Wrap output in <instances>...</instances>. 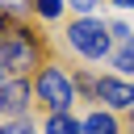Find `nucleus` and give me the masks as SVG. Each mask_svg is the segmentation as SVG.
Wrapping results in <instances>:
<instances>
[{
	"mask_svg": "<svg viewBox=\"0 0 134 134\" xmlns=\"http://www.w3.org/2000/svg\"><path fill=\"white\" fill-rule=\"evenodd\" d=\"M0 67L13 71V75L38 67V38L29 29H17L8 13L0 17Z\"/></svg>",
	"mask_w": 134,
	"mask_h": 134,
	"instance_id": "1",
	"label": "nucleus"
},
{
	"mask_svg": "<svg viewBox=\"0 0 134 134\" xmlns=\"http://www.w3.org/2000/svg\"><path fill=\"white\" fill-rule=\"evenodd\" d=\"M34 92H38V100H42L50 113H67L71 100H75V80H71L63 67L46 63V67L38 71V80H34Z\"/></svg>",
	"mask_w": 134,
	"mask_h": 134,
	"instance_id": "2",
	"label": "nucleus"
},
{
	"mask_svg": "<svg viewBox=\"0 0 134 134\" xmlns=\"http://www.w3.org/2000/svg\"><path fill=\"white\" fill-rule=\"evenodd\" d=\"M109 25L105 21H92V17H80V21H71L67 25V42L84 54V59H105L109 54Z\"/></svg>",
	"mask_w": 134,
	"mask_h": 134,
	"instance_id": "3",
	"label": "nucleus"
},
{
	"mask_svg": "<svg viewBox=\"0 0 134 134\" xmlns=\"http://www.w3.org/2000/svg\"><path fill=\"white\" fill-rule=\"evenodd\" d=\"M29 100H34V88H29V80H4L0 84V113L4 117H25V109H29Z\"/></svg>",
	"mask_w": 134,
	"mask_h": 134,
	"instance_id": "4",
	"label": "nucleus"
},
{
	"mask_svg": "<svg viewBox=\"0 0 134 134\" xmlns=\"http://www.w3.org/2000/svg\"><path fill=\"white\" fill-rule=\"evenodd\" d=\"M92 92H96V100H105V105H109V113H113V109H134V84H126V80L100 75Z\"/></svg>",
	"mask_w": 134,
	"mask_h": 134,
	"instance_id": "5",
	"label": "nucleus"
},
{
	"mask_svg": "<svg viewBox=\"0 0 134 134\" xmlns=\"http://www.w3.org/2000/svg\"><path fill=\"white\" fill-rule=\"evenodd\" d=\"M80 134H121V126H117V117H113L109 109H92V113L80 121Z\"/></svg>",
	"mask_w": 134,
	"mask_h": 134,
	"instance_id": "6",
	"label": "nucleus"
},
{
	"mask_svg": "<svg viewBox=\"0 0 134 134\" xmlns=\"http://www.w3.org/2000/svg\"><path fill=\"white\" fill-rule=\"evenodd\" d=\"M46 134H80V121L71 113H50L46 117Z\"/></svg>",
	"mask_w": 134,
	"mask_h": 134,
	"instance_id": "7",
	"label": "nucleus"
},
{
	"mask_svg": "<svg viewBox=\"0 0 134 134\" xmlns=\"http://www.w3.org/2000/svg\"><path fill=\"white\" fill-rule=\"evenodd\" d=\"M113 67H117V71H126V75H134V38L117 46V54H113Z\"/></svg>",
	"mask_w": 134,
	"mask_h": 134,
	"instance_id": "8",
	"label": "nucleus"
},
{
	"mask_svg": "<svg viewBox=\"0 0 134 134\" xmlns=\"http://www.w3.org/2000/svg\"><path fill=\"white\" fill-rule=\"evenodd\" d=\"M34 8H38V17H46V21H54V17L63 13V0H34Z\"/></svg>",
	"mask_w": 134,
	"mask_h": 134,
	"instance_id": "9",
	"label": "nucleus"
},
{
	"mask_svg": "<svg viewBox=\"0 0 134 134\" xmlns=\"http://www.w3.org/2000/svg\"><path fill=\"white\" fill-rule=\"evenodd\" d=\"M0 134H34V121H25V117H17V121H4V126H0Z\"/></svg>",
	"mask_w": 134,
	"mask_h": 134,
	"instance_id": "10",
	"label": "nucleus"
},
{
	"mask_svg": "<svg viewBox=\"0 0 134 134\" xmlns=\"http://www.w3.org/2000/svg\"><path fill=\"white\" fill-rule=\"evenodd\" d=\"M29 4H34V0H0V13H8V17H13V13H25Z\"/></svg>",
	"mask_w": 134,
	"mask_h": 134,
	"instance_id": "11",
	"label": "nucleus"
},
{
	"mask_svg": "<svg viewBox=\"0 0 134 134\" xmlns=\"http://www.w3.org/2000/svg\"><path fill=\"white\" fill-rule=\"evenodd\" d=\"M109 34H113L117 42H130V38H134V34H130V25H121V21H117V25H109Z\"/></svg>",
	"mask_w": 134,
	"mask_h": 134,
	"instance_id": "12",
	"label": "nucleus"
},
{
	"mask_svg": "<svg viewBox=\"0 0 134 134\" xmlns=\"http://www.w3.org/2000/svg\"><path fill=\"white\" fill-rule=\"evenodd\" d=\"M67 4H71L75 13H92V8H96V0H67Z\"/></svg>",
	"mask_w": 134,
	"mask_h": 134,
	"instance_id": "13",
	"label": "nucleus"
},
{
	"mask_svg": "<svg viewBox=\"0 0 134 134\" xmlns=\"http://www.w3.org/2000/svg\"><path fill=\"white\" fill-rule=\"evenodd\" d=\"M113 4H121V8H134V0H113Z\"/></svg>",
	"mask_w": 134,
	"mask_h": 134,
	"instance_id": "14",
	"label": "nucleus"
},
{
	"mask_svg": "<svg viewBox=\"0 0 134 134\" xmlns=\"http://www.w3.org/2000/svg\"><path fill=\"white\" fill-rule=\"evenodd\" d=\"M130 126H134V109H130Z\"/></svg>",
	"mask_w": 134,
	"mask_h": 134,
	"instance_id": "15",
	"label": "nucleus"
},
{
	"mask_svg": "<svg viewBox=\"0 0 134 134\" xmlns=\"http://www.w3.org/2000/svg\"><path fill=\"white\" fill-rule=\"evenodd\" d=\"M0 84H4V80H0Z\"/></svg>",
	"mask_w": 134,
	"mask_h": 134,
	"instance_id": "16",
	"label": "nucleus"
}]
</instances>
